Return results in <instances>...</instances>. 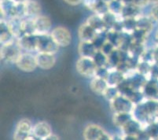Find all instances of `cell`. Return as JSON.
<instances>
[{"mask_svg":"<svg viewBox=\"0 0 158 140\" xmlns=\"http://www.w3.org/2000/svg\"><path fill=\"white\" fill-rule=\"evenodd\" d=\"M23 50L18 43V39H14L11 41L2 44L1 47V58L4 62L15 65Z\"/></svg>","mask_w":158,"mask_h":140,"instance_id":"obj_1","label":"cell"},{"mask_svg":"<svg viewBox=\"0 0 158 140\" xmlns=\"http://www.w3.org/2000/svg\"><path fill=\"white\" fill-rule=\"evenodd\" d=\"M97 68L92 57H80L76 64L77 73L80 76L87 78H93L95 76Z\"/></svg>","mask_w":158,"mask_h":140,"instance_id":"obj_2","label":"cell"},{"mask_svg":"<svg viewBox=\"0 0 158 140\" xmlns=\"http://www.w3.org/2000/svg\"><path fill=\"white\" fill-rule=\"evenodd\" d=\"M19 70L24 73H31L38 68L35 55L31 52H22L15 63Z\"/></svg>","mask_w":158,"mask_h":140,"instance_id":"obj_3","label":"cell"},{"mask_svg":"<svg viewBox=\"0 0 158 140\" xmlns=\"http://www.w3.org/2000/svg\"><path fill=\"white\" fill-rule=\"evenodd\" d=\"M59 48L51 34L37 35V52L55 54Z\"/></svg>","mask_w":158,"mask_h":140,"instance_id":"obj_4","label":"cell"},{"mask_svg":"<svg viewBox=\"0 0 158 140\" xmlns=\"http://www.w3.org/2000/svg\"><path fill=\"white\" fill-rule=\"evenodd\" d=\"M50 34L59 47H69L73 40L69 30L62 26H58L53 28Z\"/></svg>","mask_w":158,"mask_h":140,"instance_id":"obj_5","label":"cell"},{"mask_svg":"<svg viewBox=\"0 0 158 140\" xmlns=\"http://www.w3.org/2000/svg\"><path fill=\"white\" fill-rule=\"evenodd\" d=\"M84 138L86 140H109L111 135L102 127L97 125H88L84 130Z\"/></svg>","mask_w":158,"mask_h":140,"instance_id":"obj_6","label":"cell"},{"mask_svg":"<svg viewBox=\"0 0 158 140\" xmlns=\"http://www.w3.org/2000/svg\"><path fill=\"white\" fill-rule=\"evenodd\" d=\"M110 106L113 112H131L135 104L128 98L120 94L116 99L110 102Z\"/></svg>","mask_w":158,"mask_h":140,"instance_id":"obj_7","label":"cell"},{"mask_svg":"<svg viewBox=\"0 0 158 140\" xmlns=\"http://www.w3.org/2000/svg\"><path fill=\"white\" fill-rule=\"evenodd\" d=\"M38 68L43 70H50L56 64V57L54 54L37 52L35 54Z\"/></svg>","mask_w":158,"mask_h":140,"instance_id":"obj_8","label":"cell"},{"mask_svg":"<svg viewBox=\"0 0 158 140\" xmlns=\"http://www.w3.org/2000/svg\"><path fill=\"white\" fill-rule=\"evenodd\" d=\"M18 40L23 52H37V34L24 35Z\"/></svg>","mask_w":158,"mask_h":140,"instance_id":"obj_9","label":"cell"},{"mask_svg":"<svg viewBox=\"0 0 158 140\" xmlns=\"http://www.w3.org/2000/svg\"><path fill=\"white\" fill-rule=\"evenodd\" d=\"M35 34H50L52 28L51 19L47 16L40 15L34 19Z\"/></svg>","mask_w":158,"mask_h":140,"instance_id":"obj_10","label":"cell"},{"mask_svg":"<svg viewBox=\"0 0 158 140\" xmlns=\"http://www.w3.org/2000/svg\"><path fill=\"white\" fill-rule=\"evenodd\" d=\"M52 128L51 125L46 121H40L35 124L32 128V134L36 139L46 140L49 135L52 134Z\"/></svg>","mask_w":158,"mask_h":140,"instance_id":"obj_11","label":"cell"},{"mask_svg":"<svg viewBox=\"0 0 158 140\" xmlns=\"http://www.w3.org/2000/svg\"><path fill=\"white\" fill-rule=\"evenodd\" d=\"M97 35V32L87 22L82 24L78 29V36L80 41L92 42Z\"/></svg>","mask_w":158,"mask_h":140,"instance_id":"obj_12","label":"cell"},{"mask_svg":"<svg viewBox=\"0 0 158 140\" xmlns=\"http://www.w3.org/2000/svg\"><path fill=\"white\" fill-rule=\"evenodd\" d=\"M143 129V125L135 119H131L123 127L120 128L123 135H135L137 136L139 132Z\"/></svg>","mask_w":158,"mask_h":140,"instance_id":"obj_13","label":"cell"},{"mask_svg":"<svg viewBox=\"0 0 158 140\" xmlns=\"http://www.w3.org/2000/svg\"><path fill=\"white\" fill-rule=\"evenodd\" d=\"M25 7V17L28 18L35 19V17L41 15L42 9L40 6V4L35 0H28V2L24 3Z\"/></svg>","mask_w":158,"mask_h":140,"instance_id":"obj_14","label":"cell"},{"mask_svg":"<svg viewBox=\"0 0 158 140\" xmlns=\"http://www.w3.org/2000/svg\"><path fill=\"white\" fill-rule=\"evenodd\" d=\"M86 22L91 26L98 33L106 31L107 28H106V24H105L104 20L102 18V16L99 15V14H94L92 15H90L88 17Z\"/></svg>","mask_w":158,"mask_h":140,"instance_id":"obj_15","label":"cell"},{"mask_svg":"<svg viewBox=\"0 0 158 140\" xmlns=\"http://www.w3.org/2000/svg\"><path fill=\"white\" fill-rule=\"evenodd\" d=\"M9 24L10 30L12 32L14 38L19 39L24 36L22 29V18L21 17H12L7 20Z\"/></svg>","mask_w":158,"mask_h":140,"instance_id":"obj_16","label":"cell"},{"mask_svg":"<svg viewBox=\"0 0 158 140\" xmlns=\"http://www.w3.org/2000/svg\"><path fill=\"white\" fill-rule=\"evenodd\" d=\"M153 21L154 20L151 16L141 14L136 17L137 28L143 30L147 33H150L153 28Z\"/></svg>","mask_w":158,"mask_h":140,"instance_id":"obj_17","label":"cell"},{"mask_svg":"<svg viewBox=\"0 0 158 140\" xmlns=\"http://www.w3.org/2000/svg\"><path fill=\"white\" fill-rule=\"evenodd\" d=\"M97 50L92 42L80 41L78 46V52L80 57H93Z\"/></svg>","mask_w":158,"mask_h":140,"instance_id":"obj_18","label":"cell"},{"mask_svg":"<svg viewBox=\"0 0 158 140\" xmlns=\"http://www.w3.org/2000/svg\"><path fill=\"white\" fill-rule=\"evenodd\" d=\"M108 87H109V84H108L106 80L96 77V76L93 77L91 81L90 82V90L96 95H103Z\"/></svg>","mask_w":158,"mask_h":140,"instance_id":"obj_19","label":"cell"},{"mask_svg":"<svg viewBox=\"0 0 158 140\" xmlns=\"http://www.w3.org/2000/svg\"><path fill=\"white\" fill-rule=\"evenodd\" d=\"M14 39L15 38L10 30L7 20L1 19V22H0V42H1V44L8 43Z\"/></svg>","mask_w":158,"mask_h":140,"instance_id":"obj_20","label":"cell"},{"mask_svg":"<svg viewBox=\"0 0 158 140\" xmlns=\"http://www.w3.org/2000/svg\"><path fill=\"white\" fill-rule=\"evenodd\" d=\"M124 78H125L124 74L120 70L114 68V69H110V73L106 79V81H107L109 86L117 87Z\"/></svg>","mask_w":158,"mask_h":140,"instance_id":"obj_21","label":"cell"},{"mask_svg":"<svg viewBox=\"0 0 158 140\" xmlns=\"http://www.w3.org/2000/svg\"><path fill=\"white\" fill-rule=\"evenodd\" d=\"M142 14V7L135 3L124 4L123 11H122V17H138Z\"/></svg>","mask_w":158,"mask_h":140,"instance_id":"obj_22","label":"cell"},{"mask_svg":"<svg viewBox=\"0 0 158 140\" xmlns=\"http://www.w3.org/2000/svg\"><path fill=\"white\" fill-rule=\"evenodd\" d=\"M113 123L116 127L121 128L126 124L133 119L131 112H113Z\"/></svg>","mask_w":158,"mask_h":140,"instance_id":"obj_23","label":"cell"},{"mask_svg":"<svg viewBox=\"0 0 158 140\" xmlns=\"http://www.w3.org/2000/svg\"><path fill=\"white\" fill-rule=\"evenodd\" d=\"M146 50V47L145 45V43L132 42L128 49V53L131 56H134V57H137L140 58L141 56L143 55Z\"/></svg>","mask_w":158,"mask_h":140,"instance_id":"obj_24","label":"cell"},{"mask_svg":"<svg viewBox=\"0 0 158 140\" xmlns=\"http://www.w3.org/2000/svg\"><path fill=\"white\" fill-rule=\"evenodd\" d=\"M106 37L108 41L113 43L116 48L120 47L122 39V32H119L113 29H108L106 31Z\"/></svg>","mask_w":158,"mask_h":140,"instance_id":"obj_25","label":"cell"},{"mask_svg":"<svg viewBox=\"0 0 158 140\" xmlns=\"http://www.w3.org/2000/svg\"><path fill=\"white\" fill-rule=\"evenodd\" d=\"M22 29L24 35H34L35 34L34 19L24 17L22 18Z\"/></svg>","mask_w":158,"mask_h":140,"instance_id":"obj_26","label":"cell"},{"mask_svg":"<svg viewBox=\"0 0 158 140\" xmlns=\"http://www.w3.org/2000/svg\"><path fill=\"white\" fill-rule=\"evenodd\" d=\"M121 62L120 61V50L118 48L115 49L113 53L108 56V67L110 69H114L119 66Z\"/></svg>","mask_w":158,"mask_h":140,"instance_id":"obj_27","label":"cell"},{"mask_svg":"<svg viewBox=\"0 0 158 140\" xmlns=\"http://www.w3.org/2000/svg\"><path fill=\"white\" fill-rule=\"evenodd\" d=\"M131 36L133 42L146 43L148 36H149V33H147L146 32L143 31L142 29H139V28H136V29H135L134 31L131 33Z\"/></svg>","mask_w":158,"mask_h":140,"instance_id":"obj_28","label":"cell"},{"mask_svg":"<svg viewBox=\"0 0 158 140\" xmlns=\"http://www.w3.org/2000/svg\"><path fill=\"white\" fill-rule=\"evenodd\" d=\"M108 3H109V9L110 12L121 17L122 11L124 6V3L121 0H111Z\"/></svg>","mask_w":158,"mask_h":140,"instance_id":"obj_29","label":"cell"},{"mask_svg":"<svg viewBox=\"0 0 158 140\" xmlns=\"http://www.w3.org/2000/svg\"><path fill=\"white\" fill-rule=\"evenodd\" d=\"M122 22H123V32L131 33L137 28L136 17H123Z\"/></svg>","mask_w":158,"mask_h":140,"instance_id":"obj_30","label":"cell"},{"mask_svg":"<svg viewBox=\"0 0 158 140\" xmlns=\"http://www.w3.org/2000/svg\"><path fill=\"white\" fill-rule=\"evenodd\" d=\"M32 128L33 125L31 124V121L28 119H24L21 120L17 125V127H16L15 130H18V131H20V132H24V133L27 134H31V132H32Z\"/></svg>","mask_w":158,"mask_h":140,"instance_id":"obj_31","label":"cell"},{"mask_svg":"<svg viewBox=\"0 0 158 140\" xmlns=\"http://www.w3.org/2000/svg\"><path fill=\"white\" fill-rule=\"evenodd\" d=\"M92 58L97 67H108V56L102 50H97Z\"/></svg>","mask_w":158,"mask_h":140,"instance_id":"obj_32","label":"cell"},{"mask_svg":"<svg viewBox=\"0 0 158 140\" xmlns=\"http://www.w3.org/2000/svg\"><path fill=\"white\" fill-rule=\"evenodd\" d=\"M144 130L149 138L156 139L158 138V124L156 122H151V123L147 124L143 127Z\"/></svg>","mask_w":158,"mask_h":140,"instance_id":"obj_33","label":"cell"},{"mask_svg":"<svg viewBox=\"0 0 158 140\" xmlns=\"http://www.w3.org/2000/svg\"><path fill=\"white\" fill-rule=\"evenodd\" d=\"M121 17H120V16H117L116 14H113L110 11L108 12L107 14L102 15V18L104 20L105 24H106L107 29H111L115 24V23L118 21L120 18H121Z\"/></svg>","mask_w":158,"mask_h":140,"instance_id":"obj_34","label":"cell"},{"mask_svg":"<svg viewBox=\"0 0 158 140\" xmlns=\"http://www.w3.org/2000/svg\"><path fill=\"white\" fill-rule=\"evenodd\" d=\"M120 91L119 89L117 88V87H113V86H109L106 91L103 94V97L105 98L106 101L108 102H112L114 99H116L119 95H120Z\"/></svg>","mask_w":158,"mask_h":140,"instance_id":"obj_35","label":"cell"},{"mask_svg":"<svg viewBox=\"0 0 158 140\" xmlns=\"http://www.w3.org/2000/svg\"><path fill=\"white\" fill-rule=\"evenodd\" d=\"M94 14H99V15H104V14H107L108 12H110V9H109V3L106 2V0H100L98 3L94 7Z\"/></svg>","mask_w":158,"mask_h":140,"instance_id":"obj_36","label":"cell"},{"mask_svg":"<svg viewBox=\"0 0 158 140\" xmlns=\"http://www.w3.org/2000/svg\"><path fill=\"white\" fill-rule=\"evenodd\" d=\"M106 31H107V30H106ZM106 31L98 33L97 36H96L95 38H94V40L92 41V43H94V47H96V49H97L98 50H101L102 47L103 45L105 44V43L107 41Z\"/></svg>","mask_w":158,"mask_h":140,"instance_id":"obj_37","label":"cell"},{"mask_svg":"<svg viewBox=\"0 0 158 140\" xmlns=\"http://www.w3.org/2000/svg\"><path fill=\"white\" fill-rule=\"evenodd\" d=\"M110 68L104 66V67H98L97 70H96L95 76L98 78H102V79H105L106 80L110 73Z\"/></svg>","mask_w":158,"mask_h":140,"instance_id":"obj_38","label":"cell"},{"mask_svg":"<svg viewBox=\"0 0 158 140\" xmlns=\"http://www.w3.org/2000/svg\"><path fill=\"white\" fill-rule=\"evenodd\" d=\"M115 49H116V47L113 45V43H110V41H108L107 40V41L105 43V44L103 45V47H102V49L100 50H102L105 54L109 56L111 53H113V50H114Z\"/></svg>","mask_w":158,"mask_h":140,"instance_id":"obj_39","label":"cell"},{"mask_svg":"<svg viewBox=\"0 0 158 140\" xmlns=\"http://www.w3.org/2000/svg\"><path fill=\"white\" fill-rule=\"evenodd\" d=\"M30 135L29 134L24 133V132H20V131H18V130H15V132H14V138L16 140H25L28 139Z\"/></svg>","mask_w":158,"mask_h":140,"instance_id":"obj_40","label":"cell"},{"mask_svg":"<svg viewBox=\"0 0 158 140\" xmlns=\"http://www.w3.org/2000/svg\"><path fill=\"white\" fill-rule=\"evenodd\" d=\"M100 0H83V3L87 8H88L90 11H94V7L96 6Z\"/></svg>","mask_w":158,"mask_h":140,"instance_id":"obj_41","label":"cell"},{"mask_svg":"<svg viewBox=\"0 0 158 140\" xmlns=\"http://www.w3.org/2000/svg\"><path fill=\"white\" fill-rule=\"evenodd\" d=\"M150 16L153 17L154 21H158V4H156L154 6L152 7Z\"/></svg>","mask_w":158,"mask_h":140,"instance_id":"obj_42","label":"cell"},{"mask_svg":"<svg viewBox=\"0 0 158 140\" xmlns=\"http://www.w3.org/2000/svg\"><path fill=\"white\" fill-rule=\"evenodd\" d=\"M134 3L139 6L143 7L149 4V2H148V0H134Z\"/></svg>","mask_w":158,"mask_h":140,"instance_id":"obj_43","label":"cell"},{"mask_svg":"<svg viewBox=\"0 0 158 140\" xmlns=\"http://www.w3.org/2000/svg\"><path fill=\"white\" fill-rule=\"evenodd\" d=\"M64 2H67L68 4L72 6H77L79 5L80 3H81L83 2V0H64Z\"/></svg>","mask_w":158,"mask_h":140,"instance_id":"obj_44","label":"cell"},{"mask_svg":"<svg viewBox=\"0 0 158 140\" xmlns=\"http://www.w3.org/2000/svg\"><path fill=\"white\" fill-rule=\"evenodd\" d=\"M153 58H154V63H158V47L153 50Z\"/></svg>","mask_w":158,"mask_h":140,"instance_id":"obj_45","label":"cell"},{"mask_svg":"<svg viewBox=\"0 0 158 140\" xmlns=\"http://www.w3.org/2000/svg\"><path fill=\"white\" fill-rule=\"evenodd\" d=\"M57 139H59V137L57 136V135H54V133H52L51 135H49V136L47 137V138L46 140H57Z\"/></svg>","mask_w":158,"mask_h":140,"instance_id":"obj_46","label":"cell"},{"mask_svg":"<svg viewBox=\"0 0 158 140\" xmlns=\"http://www.w3.org/2000/svg\"><path fill=\"white\" fill-rule=\"evenodd\" d=\"M148 2L149 4H153V5H156L158 3V0H148Z\"/></svg>","mask_w":158,"mask_h":140,"instance_id":"obj_47","label":"cell"},{"mask_svg":"<svg viewBox=\"0 0 158 140\" xmlns=\"http://www.w3.org/2000/svg\"><path fill=\"white\" fill-rule=\"evenodd\" d=\"M14 1L18 2V3H25L26 2H28V0H14Z\"/></svg>","mask_w":158,"mask_h":140,"instance_id":"obj_48","label":"cell"}]
</instances>
